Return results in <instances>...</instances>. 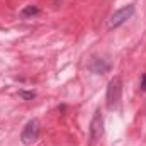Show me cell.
<instances>
[{
	"label": "cell",
	"mask_w": 146,
	"mask_h": 146,
	"mask_svg": "<svg viewBox=\"0 0 146 146\" xmlns=\"http://www.w3.org/2000/svg\"><path fill=\"white\" fill-rule=\"evenodd\" d=\"M36 14H39V9H37V7H34V5H29V7H26V9L22 10V15H24V17L36 15Z\"/></svg>",
	"instance_id": "obj_6"
},
{
	"label": "cell",
	"mask_w": 146,
	"mask_h": 146,
	"mask_svg": "<svg viewBox=\"0 0 146 146\" xmlns=\"http://www.w3.org/2000/svg\"><path fill=\"white\" fill-rule=\"evenodd\" d=\"M88 70L95 75H104L110 70V63L102 58H92V61L88 63Z\"/></svg>",
	"instance_id": "obj_5"
},
{
	"label": "cell",
	"mask_w": 146,
	"mask_h": 146,
	"mask_svg": "<svg viewBox=\"0 0 146 146\" xmlns=\"http://www.w3.org/2000/svg\"><path fill=\"white\" fill-rule=\"evenodd\" d=\"M139 87H141L143 92H146V73H143V76H141V83H139Z\"/></svg>",
	"instance_id": "obj_8"
},
{
	"label": "cell",
	"mask_w": 146,
	"mask_h": 146,
	"mask_svg": "<svg viewBox=\"0 0 146 146\" xmlns=\"http://www.w3.org/2000/svg\"><path fill=\"white\" fill-rule=\"evenodd\" d=\"M19 95H21L24 100H31V99H34V97H36V94H34V92H26V90H21V92H19Z\"/></svg>",
	"instance_id": "obj_7"
},
{
	"label": "cell",
	"mask_w": 146,
	"mask_h": 146,
	"mask_svg": "<svg viewBox=\"0 0 146 146\" xmlns=\"http://www.w3.org/2000/svg\"><path fill=\"white\" fill-rule=\"evenodd\" d=\"M39 134H41V124H39V121L37 119H31L24 126V129L21 133V141H22V145L31 146L39 139Z\"/></svg>",
	"instance_id": "obj_3"
},
{
	"label": "cell",
	"mask_w": 146,
	"mask_h": 146,
	"mask_svg": "<svg viewBox=\"0 0 146 146\" xmlns=\"http://www.w3.org/2000/svg\"><path fill=\"white\" fill-rule=\"evenodd\" d=\"M121 97H122V78L117 75L114 76L107 85V94H106V104L110 110L117 109L121 104Z\"/></svg>",
	"instance_id": "obj_1"
},
{
	"label": "cell",
	"mask_w": 146,
	"mask_h": 146,
	"mask_svg": "<svg viewBox=\"0 0 146 146\" xmlns=\"http://www.w3.org/2000/svg\"><path fill=\"white\" fill-rule=\"evenodd\" d=\"M134 12H136V7H134V3L124 5L122 9L115 10V12L110 15V19H109V27H110V29H115V27L122 26L124 22H127V21H129L133 15H134Z\"/></svg>",
	"instance_id": "obj_4"
},
{
	"label": "cell",
	"mask_w": 146,
	"mask_h": 146,
	"mask_svg": "<svg viewBox=\"0 0 146 146\" xmlns=\"http://www.w3.org/2000/svg\"><path fill=\"white\" fill-rule=\"evenodd\" d=\"M102 136H104V114H102L100 109H97L94 112V117H92L90 127H88V141H90V146L99 143Z\"/></svg>",
	"instance_id": "obj_2"
}]
</instances>
